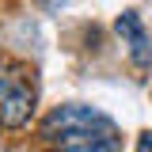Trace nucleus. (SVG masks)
Wrapping results in <instances>:
<instances>
[{"mask_svg":"<svg viewBox=\"0 0 152 152\" xmlns=\"http://www.w3.org/2000/svg\"><path fill=\"white\" fill-rule=\"evenodd\" d=\"M42 137L57 152H122L118 126L103 110L84 107V103H69V107L50 110L42 122Z\"/></svg>","mask_w":152,"mask_h":152,"instance_id":"f257e3e1","label":"nucleus"},{"mask_svg":"<svg viewBox=\"0 0 152 152\" xmlns=\"http://www.w3.org/2000/svg\"><path fill=\"white\" fill-rule=\"evenodd\" d=\"M31 107H34V91H31L19 76L0 72V126L19 129V126L31 118Z\"/></svg>","mask_w":152,"mask_h":152,"instance_id":"f03ea898","label":"nucleus"},{"mask_svg":"<svg viewBox=\"0 0 152 152\" xmlns=\"http://www.w3.org/2000/svg\"><path fill=\"white\" fill-rule=\"evenodd\" d=\"M118 34L129 42V53H133L137 65H148V34H145V27H141L137 12H126V15L118 19Z\"/></svg>","mask_w":152,"mask_h":152,"instance_id":"7ed1b4c3","label":"nucleus"},{"mask_svg":"<svg viewBox=\"0 0 152 152\" xmlns=\"http://www.w3.org/2000/svg\"><path fill=\"white\" fill-rule=\"evenodd\" d=\"M141 152H152V129L145 133V137H141Z\"/></svg>","mask_w":152,"mask_h":152,"instance_id":"20e7f679","label":"nucleus"}]
</instances>
